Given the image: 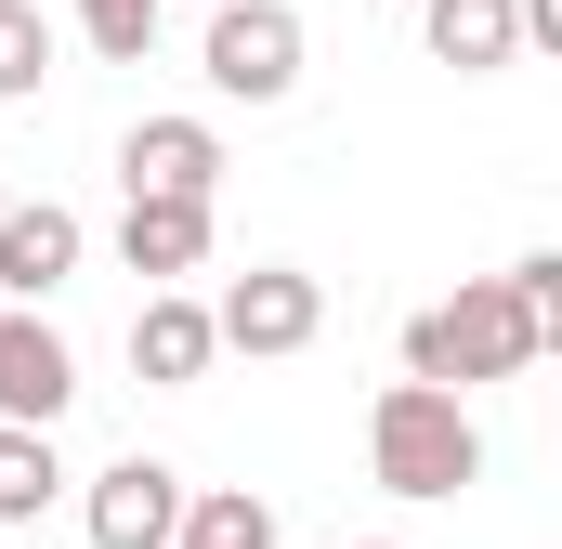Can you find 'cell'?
I'll list each match as a JSON object with an SVG mask.
<instances>
[{
  "label": "cell",
  "mask_w": 562,
  "mask_h": 549,
  "mask_svg": "<svg viewBox=\"0 0 562 549\" xmlns=\"http://www.w3.org/2000/svg\"><path fill=\"white\" fill-rule=\"evenodd\" d=\"M367 549H406V537H367Z\"/></svg>",
  "instance_id": "obj_16"
},
{
  "label": "cell",
  "mask_w": 562,
  "mask_h": 549,
  "mask_svg": "<svg viewBox=\"0 0 562 549\" xmlns=\"http://www.w3.org/2000/svg\"><path fill=\"white\" fill-rule=\"evenodd\" d=\"M0 549H13V537H0Z\"/></svg>",
  "instance_id": "obj_18"
},
{
  "label": "cell",
  "mask_w": 562,
  "mask_h": 549,
  "mask_svg": "<svg viewBox=\"0 0 562 549\" xmlns=\"http://www.w3.org/2000/svg\"><path fill=\"white\" fill-rule=\"evenodd\" d=\"M40 79H53V13L0 0V105H40Z\"/></svg>",
  "instance_id": "obj_14"
},
{
  "label": "cell",
  "mask_w": 562,
  "mask_h": 549,
  "mask_svg": "<svg viewBox=\"0 0 562 549\" xmlns=\"http://www.w3.org/2000/svg\"><path fill=\"white\" fill-rule=\"evenodd\" d=\"M66 274H79V210L13 197V210H0V301H13V314H40Z\"/></svg>",
  "instance_id": "obj_7"
},
{
  "label": "cell",
  "mask_w": 562,
  "mask_h": 549,
  "mask_svg": "<svg viewBox=\"0 0 562 549\" xmlns=\"http://www.w3.org/2000/svg\"><path fill=\"white\" fill-rule=\"evenodd\" d=\"M79 524H92V549H170V537H183V471H170V458H119V471H92Z\"/></svg>",
  "instance_id": "obj_5"
},
{
  "label": "cell",
  "mask_w": 562,
  "mask_h": 549,
  "mask_svg": "<svg viewBox=\"0 0 562 549\" xmlns=\"http://www.w3.org/2000/svg\"><path fill=\"white\" fill-rule=\"evenodd\" d=\"M537 354H550V327L510 301V274H471L458 301L406 314V380H419V393H458V406H471L484 380H524Z\"/></svg>",
  "instance_id": "obj_1"
},
{
  "label": "cell",
  "mask_w": 562,
  "mask_h": 549,
  "mask_svg": "<svg viewBox=\"0 0 562 549\" xmlns=\"http://www.w3.org/2000/svg\"><path fill=\"white\" fill-rule=\"evenodd\" d=\"M79 393V354L53 340V314H13L0 301V432H53Z\"/></svg>",
  "instance_id": "obj_6"
},
{
  "label": "cell",
  "mask_w": 562,
  "mask_h": 549,
  "mask_svg": "<svg viewBox=\"0 0 562 549\" xmlns=\"http://www.w3.org/2000/svg\"><path fill=\"white\" fill-rule=\"evenodd\" d=\"M66 497V458H53V432H0V537L13 524H40Z\"/></svg>",
  "instance_id": "obj_13"
},
{
  "label": "cell",
  "mask_w": 562,
  "mask_h": 549,
  "mask_svg": "<svg viewBox=\"0 0 562 549\" xmlns=\"http://www.w3.org/2000/svg\"><path fill=\"white\" fill-rule=\"evenodd\" d=\"M119 262L144 288H183V274L210 262V197H132L119 210Z\"/></svg>",
  "instance_id": "obj_10"
},
{
  "label": "cell",
  "mask_w": 562,
  "mask_h": 549,
  "mask_svg": "<svg viewBox=\"0 0 562 549\" xmlns=\"http://www.w3.org/2000/svg\"><path fill=\"white\" fill-rule=\"evenodd\" d=\"M119 183H132V197H210V183H223V132H210V119H132Z\"/></svg>",
  "instance_id": "obj_9"
},
{
  "label": "cell",
  "mask_w": 562,
  "mask_h": 549,
  "mask_svg": "<svg viewBox=\"0 0 562 549\" xmlns=\"http://www.w3.org/2000/svg\"><path fill=\"white\" fill-rule=\"evenodd\" d=\"M170 549H276V497L210 484V497H183V537H170Z\"/></svg>",
  "instance_id": "obj_12"
},
{
  "label": "cell",
  "mask_w": 562,
  "mask_h": 549,
  "mask_svg": "<svg viewBox=\"0 0 562 549\" xmlns=\"http://www.w3.org/2000/svg\"><path fill=\"white\" fill-rule=\"evenodd\" d=\"M314 327H327V288L288 274V262H249L210 301V340H223V354H262V367H276V354H314Z\"/></svg>",
  "instance_id": "obj_4"
},
{
  "label": "cell",
  "mask_w": 562,
  "mask_h": 549,
  "mask_svg": "<svg viewBox=\"0 0 562 549\" xmlns=\"http://www.w3.org/2000/svg\"><path fill=\"white\" fill-rule=\"evenodd\" d=\"M210 301H183V288H144V314H132V380L144 393H196L210 380Z\"/></svg>",
  "instance_id": "obj_8"
},
{
  "label": "cell",
  "mask_w": 562,
  "mask_h": 549,
  "mask_svg": "<svg viewBox=\"0 0 562 549\" xmlns=\"http://www.w3.org/2000/svg\"><path fill=\"white\" fill-rule=\"evenodd\" d=\"M157 13H170V0H79V40H92L105 66H144V53H157Z\"/></svg>",
  "instance_id": "obj_15"
},
{
  "label": "cell",
  "mask_w": 562,
  "mask_h": 549,
  "mask_svg": "<svg viewBox=\"0 0 562 549\" xmlns=\"http://www.w3.org/2000/svg\"><path fill=\"white\" fill-rule=\"evenodd\" d=\"M196 79H210L223 105H288V92H301V13H288V0H210Z\"/></svg>",
  "instance_id": "obj_3"
},
{
  "label": "cell",
  "mask_w": 562,
  "mask_h": 549,
  "mask_svg": "<svg viewBox=\"0 0 562 549\" xmlns=\"http://www.w3.org/2000/svg\"><path fill=\"white\" fill-rule=\"evenodd\" d=\"M419 40H431V66H458V79H497L524 53L510 0H419Z\"/></svg>",
  "instance_id": "obj_11"
},
{
  "label": "cell",
  "mask_w": 562,
  "mask_h": 549,
  "mask_svg": "<svg viewBox=\"0 0 562 549\" xmlns=\"http://www.w3.org/2000/svg\"><path fill=\"white\" fill-rule=\"evenodd\" d=\"M367 471H380L393 497H471V484H484V432H471L458 393L393 380V393L367 406Z\"/></svg>",
  "instance_id": "obj_2"
},
{
  "label": "cell",
  "mask_w": 562,
  "mask_h": 549,
  "mask_svg": "<svg viewBox=\"0 0 562 549\" xmlns=\"http://www.w3.org/2000/svg\"><path fill=\"white\" fill-rule=\"evenodd\" d=\"M0 210H13V183H0Z\"/></svg>",
  "instance_id": "obj_17"
}]
</instances>
